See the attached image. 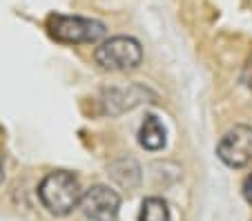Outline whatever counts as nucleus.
<instances>
[{"instance_id":"f257e3e1","label":"nucleus","mask_w":252,"mask_h":221,"mask_svg":"<svg viewBox=\"0 0 252 221\" xmlns=\"http://www.w3.org/2000/svg\"><path fill=\"white\" fill-rule=\"evenodd\" d=\"M38 199L45 206V210L56 217L69 215L74 208L81 206L83 190L78 179L67 170L49 172L38 186Z\"/></svg>"},{"instance_id":"f03ea898","label":"nucleus","mask_w":252,"mask_h":221,"mask_svg":"<svg viewBox=\"0 0 252 221\" xmlns=\"http://www.w3.org/2000/svg\"><path fill=\"white\" fill-rule=\"evenodd\" d=\"M47 32L56 43L65 45H83L96 43L105 36V25L94 18H83V16H63L52 14L47 18Z\"/></svg>"},{"instance_id":"7ed1b4c3","label":"nucleus","mask_w":252,"mask_h":221,"mask_svg":"<svg viewBox=\"0 0 252 221\" xmlns=\"http://www.w3.org/2000/svg\"><path fill=\"white\" fill-rule=\"evenodd\" d=\"M96 65L103 67L105 72H129L136 69L143 61L141 43L132 36H114L105 40L94 52Z\"/></svg>"},{"instance_id":"20e7f679","label":"nucleus","mask_w":252,"mask_h":221,"mask_svg":"<svg viewBox=\"0 0 252 221\" xmlns=\"http://www.w3.org/2000/svg\"><path fill=\"white\" fill-rule=\"evenodd\" d=\"M217 154L228 168H246L252 163V127L234 125L217 145Z\"/></svg>"},{"instance_id":"39448f33","label":"nucleus","mask_w":252,"mask_h":221,"mask_svg":"<svg viewBox=\"0 0 252 221\" xmlns=\"http://www.w3.org/2000/svg\"><path fill=\"white\" fill-rule=\"evenodd\" d=\"M121 208V197L107 186H92L83 192L81 210L90 221H116Z\"/></svg>"},{"instance_id":"423d86ee","label":"nucleus","mask_w":252,"mask_h":221,"mask_svg":"<svg viewBox=\"0 0 252 221\" xmlns=\"http://www.w3.org/2000/svg\"><path fill=\"white\" fill-rule=\"evenodd\" d=\"M148 98H157L148 87L141 85H129V87H114V90L105 92V112L110 114H121L125 110L141 105Z\"/></svg>"},{"instance_id":"0eeeda50","label":"nucleus","mask_w":252,"mask_h":221,"mask_svg":"<svg viewBox=\"0 0 252 221\" xmlns=\"http://www.w3.org/2000/svg\"><path fill=\"white\" fill-rule=\"evenodd\" d=\"M138 143L143 145L150 152H157L165 145V125L161 123V119L154 114H148L145 121L141 125V132H138Z\"/></svg>"},{"instance_id":"6e6552de","label":"nucleus","mask_w":252,"mask_h":221,"mask_svg":"<svg viewBox=\"0 0 252 221\" xmlns=\"http://www.w3.org/2000/svg\"><path fill=\"white\" fill-rule=\"evenodd\" d=\"M110 172H112V179H114L119 186L127 188V190L136 188L138 181H141V168H138V163L134 159L116 161V163H112Z\"/></svg>"},{"instance_id":"1a4fd4ad","label":"nucleus","mask_w":252,"mask_h":221,"mask_svg":"<svg viewBox=\"0 0 252 221\" xmlns=\"http://www.w3.org/2000/svg\"><path fill=\"white\" fill-rule=\"evenodd\" d=\"M138 221H172L170 208L163 199L148 197L141 203V212H138Z\"/></svg>"},{"instance_id":"9d476101","label":"nucleus","mask_w":252,"mask_h":221,"mask_svg":"<svg viewBox=\"0 0 252 221\" xmlns=\"http://www.w3.org/2000/svg\"><path fill=\"white\" fill-rule=\"evenodd\" d=\"M243 197H246V201L252 206V174L243 181Z\"/></svg>"},{"instance_id":"9b49d317","label":"nucleus","mask_w":252,"mask_h":221,"mask_svg":"<svg viewBox=\"0 0 252 221\" xmlns=\"http://www.w3.org/2000/svg\"><path fill=\"white\" fill-rule=\"evenodd\" d=\"M5 181V163H2V157H0V183Z\"/></svg>"},{"instance_id":"f8f14e48","label":"nucleus","mask_w":252,"mask_h":221,"mask_svg":"<svg viewBox=\"0 0 252 221\" xmlns=\"http://www.w3.org/2000/svg\"><path fill=\"white\" fill-rule=\"evenodd\" d=\"M248 2H250V5H252V0H248Z\"/></svg>"}]
</instances>
